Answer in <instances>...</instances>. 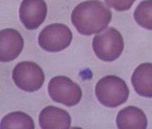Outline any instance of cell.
<instances>
[{"mask_svg": "<svg viewBox=\"0 0 152 129\" xmlns=\"http://www.w3.org/2000/svg\"><path fill=\"white\" fill-rule=\"evenodd\" d=\"M112 18L109 7L99 0H88L77 5L71 14V21L79 33L92 35L101 33Z\"/></svg>", "mask_w": 152, "mask_h": 129, "instance_id": "1", "label": "cell"}, {"mask_svg": "<svg viewBox=\"0 0 152 129\" xmlns=\"http://www.w3.org/2000/svg\"><path fill=\"white\" fill-rule=\"evenodd\" d=\"M95 95L104 106L115 108L126 102L130 90L122 78L115 75H106L96 83Z\"/></svg>", "mask_w": 152, "mask_h": 129, "instance_id": "2", "label": "cell"}, {"mask_svg": "<svg viewBox=\"0 0 152 129\" xmlns=\"http://www.w3.org/2000/svg\"><path fill=\"white\" fill-rule=\"evenodd\" d=\"M92 48L96 56L104 62H111L119 58L124 48L123 36L110 27L94 37Z\"/></svg>", "mask_w": 152, "mask_h": 129, "instance_id": "3", "label": "cell"}, {"mask_svg": "<svg viewBox=\"0 0 152 129\" xmlns=\"http://www.w3.org/2000/svg\"><path fill=\"white\" fill-rule=\"evenodd\" d=\"M48 93L54 102L73 107L80 102L82 89L71 78L64 75L52 78L48 84Z\"/></svg>", "mask_w": 152, "mask_h": 129, "instance_id": "4", "label": "cell"}, {"mask_svg": "<svg viewBox=\"0 0 152 129\" xmlns=\"http://www.w3.org/2000/svg\"><path fill=\"white\" fill-rule=\"evenodd\" d=\"M12 78L18 88L28 92L39 90L45 82V73L41 67L33 62H22L14 67Z\"/></svg>", "mask_w": 152, "mask_h": 129, "instance_id": "5", "label": "cell"}, {"mask_svg": "<svg viewBox=\"0 0 152 129\" xmlns=\"http://www.w3.org/2000/svg\"><path fill=\"white\" fill-rule=\"evenodd\" d=\"M73 33L67 26L53 23L47 26L38 36V43L43 50L49 52H58L71 45Z\"/></svg>", "mask_w": 152, "mask_h": 129, "instance_id": "6", "label": "cell"}, {"mask_svg": "<svg viewBox=\"0 0 152 129\" xmlns=\"http://www.w3.org/2000/svg\"><path fill=\"white\" fill-rule=\"evenodd\" d=\"M47 6L45 0H23L19 9L20 21L28 30H35L45 21Z\"/></svg>", "mask_w": 152, "mask_h": 129, "instance_id": "7", "label": "cell"}, {"mask_svg": "<svg viewBox=\"0 0 152 129\" xmlns=\"http://www.w3.org/2000/svg\"><path fill=\"white\" fill-rule=\"evenodd\" d=\"M24 47V40L18 30L6 28L0 31V60L9 62L20 55Z\"/></svg>", "mask_w": 152, "mask_h": 129, "instance_id": "8", "label": "cell"}, {"mask_svg": "<svg viewBox=\"0 0 152 129\" xmlns=\"http://www.w3.org/2000/svg\"><path fill=\"white\" fill-rule=\"evenodd\" d=\"M39 124L42 129H68L71 127V116L66 110L48 106L39 115Z\"/></svg>", "mask_w": 152, "mask_h": 129, "instance_id": "9", "label": "cell"}, {"mask_svg": "<svg viewBox=\"0 0 152 129\" xmlns=\"http://www.w3.org/2000/svg\"><path fill=\"white\" fill-rule=\"evenodd\" d=\"M116 124L120 129H145L148 122L142 109L134 106H128L118 114Z\"/></svg>", "mask_w": 152, "mask_h": 129, "instance_id": "10", "label": "cell"}, {"mask_svg": "<svg viewBox=\"0 0 152 129\" xmlns=\"http://www.w3.org/2000/svg\"><path fill=\"white\" fill-rule=\"evenodd\" d=\"M131 82L135 92L144 97H152V64L139 65L133 72Z\"/></svg>", "mask_w": 152, "mask_h": 129, "instance_id": "11", "label": "cell"}, {"mask_svg": "<svg viewBox=\"0 0 152 129\" xmlns=\"http://www.w3.org/2000/svg\"><path fill=\"white\" fill-rule=\"evenodd\" d=\"M35 124L33 119L22 111H14L6 115L1 121V129H34Z\"/></svg>", "mask_w": 152, "mask_h": 129, "instance_id": "12", "label": "cell"}, {"mask_svg": "<svg viewBox=\"0 0 152 129\" xmlns=\"http://www.w3.org/2000/svg\"><path fill=\"white\" fill-rule=\"evenodd\" d=\"M134 18L139 26L152 30V0H144L139 4L134 10Z\"/></svg>", "mask_w": 152, "mask_h": 129, "instance_id": "13", "label": "cell"}, {"mask_svg": "<svg viewBox=\"0 0 152 129\" xmlns=\"http://www.w3.org/2000/svg\"><path fill=\"white\" fill-rule=\"evenodd\" d=\"M136 0H105L110 7L118 11H128Z\"/></svg>", "mask_w": 152, "mask_h": 129, "instance_id": "14", "label": "cell"}]
</instances>
